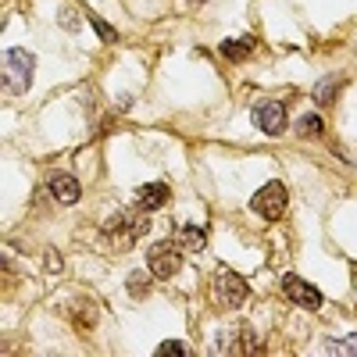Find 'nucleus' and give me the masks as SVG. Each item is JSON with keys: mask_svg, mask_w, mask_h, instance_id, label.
Here are the masks:
<instances>
[{"mask_svg": "<svg viewBox=\"0 0 357 357\" xmlns=\"http://www.w3.org/2000/svg\"><path fill=\"white\" fill-rule=\"evenodd\" d=\"M33 72H36V57L29 50H8L4 54V89L8 93H25L33 86Z\"/></svg>", "mask_w": 357, "mask_h": 357, "instance_id": "nucleus-1", "label": "nucleus"}, {"mask_svg": "<svg viewBox=\"0 0 357 357\" xmlns=\"http://www.w3.org/2000/svg\"><path fill=\"white\" fill-rule=\"evenodd\" d=\"M146 268H151V275H158V279H172L178 268H183V247L175 240H161L158 247H151V254H146Z\"/></svg>", "mask_w": 357, "mask_h": 357, "instance_id": "nucleus-2", "label": "nucleus"}, {"mask_svg": "<svg viewBox=\"0 0 357 357\" xmlns=\"http://www.w3.org/2000/svg\"><path fill=\"white\" fill-rule=\"evenodd\" d=\"M250 207H254L261 218H268V222L282 218V211H286V190H282V183H268V186H261V190L254 193Z\"/></svg>", "mask_w": 357, "mask_h": 357, "instance_id": "nucleus-3", "label": "nucleus"}, {"mask_svg": "<svg viewBox=\"0 0 357 357\" xmlns=\"http://www.w3.org/2000/svg\"><path fill=\"white\" fill-rule=\"evenodd\" d=\"M151 229V222H146V215H118V218H111L107 225H104V236L107 240H118V243H132V240H139V236Z\"/></svg>", "mask_w": 357, "mask_h": 357, "instance_id": "nucleus-4", "label": "nucleus"}, {"mask_svg": "<svg viewBox=\"0 0 357 357\" xmlns=\"http://www.w3.org/2000/svg\"><path fill=\"white\" fill-rule=\"evenodd\" d=\"M215 293H218V301L225 304V307H240L243 301H247V282L240 279V275H232L229 268H222L218 272V286H215Z\"/></svg>", "mask_w": 357, "mask_h": 357, "instance_id": "nucleus-5", "label": "nucleus"}, {"mask_svg": "<svg viewBox=\"0 0 357 357\" xmlns=\"http://www.w3.org/2000/svg\"><path fill=\"white\" fill-rule=\"evenodd\" d=\"M282 289H286V296L293 304H301V307H307V311H318L321 307V293L311 286V282H304L301 275H286L282 279Z\"/></svg>", "mask_w": 357, "mask_h": 357, "instance_id": "nucleus-6", "label": "nucleus"}, {"mask_svg": "<svg viewBox=\"0 0 357 357\" xmlns=\"http://www.w3.org/2000/svg\"><path fill=\"white\" fill-rule=\"evenodd\" d=\"M254 122H257L261 132L279 136V132L286 129V107H282L279 100H268V104H261V107L254 111Z\"/></svg>", "mask_w": 357, "mask_h": 357, "instance_id": "nucleus-7", "label": "nucleus"}, {"mask_svg": "<svg viewBox=\"0 0 357 357\" xmlns=\"http://www.w3.org/2000/svg\"><path fill=\"white\" fill-rule=\"evenodd\" d=\"M50 197H54L57 204H75V200L82 197V186L75 183L72 175L57 172V175H50Z\"/></svg>", "mask_w": 357, "mask_h": 357, "instance_id": "nucleus-8", "label": "nucleus"}, {"mask_svg": "<svg viewBox=\"0 0 357 357\" xmlns=\"http://www.w3.org/2000/svg\"><path fill=\"white\" fill-rule=\"evenodd\" d=\"M136 200H139L143 211H158V207H165L172 200V190L165 183H146V186L136 190Z\"/></svg>", "mask_w": 357, "mask_h": 357, "instance_id": "nucleus-9", "label": "nucleus"}, {"mask_svg": "<svg viewBox=\"0 0 357 357\" xmlns=\"http://www.w3.org/2000/svg\"><path fill=\"white\" fill-rule=\"evenodd\" d=\"M175 243L183 247V250H204L207 236H204L200 225H183V229H175Z\"/></svg>", "mask_w": 357, "mask_h": 357, "instance_id": "nucleus-10", "label": "nucleus"}, {"mask_svg": "<svg viewBox=\"0 0 357 357\" xmlns=\"http://www.w3.org/2000/svg\"><path fill=\"white\" fill-rule=\"evenodd\" d=\"M254 50V40L247 36V40H225L222 43V54L229 57V61H243V57Z\"/></svg>", "mask_w": 357, "mask_h": 357, "instance_id": "nucleus-11", "label": "nucleus"}, {"mask_svg": "<svg viewBox=\"0 0 357 357\" xmlns=\"http://www.w3.org/2000/svg\"><path fill=\"white\" fill-rule=\"evenodd\" d=\"M296 132H301V136H321V132H325L321 114H304V118H301V126H296Z\"/></svg>", "mask_w": 357, "mask_h": 357, "instance_id": "nucleus-12", "label": "nucleus"}, {"mask_svg": "<svg viewBox=\"0 0 357 357\" xmlns=\"http://www.w3.org/2000/svg\"><path fill=\"white\" fill-rule=\"evenodd\" d=\"M333 97H336V79H321L318 89H314V100L325 104V100H333Z\"/></svg>", "mask_w": 357, "mask_h": 357, "instance_id": "nucleus-13", "label": "nucleus"}, {"mask_svg": "<svg viewBox=\"0 0 357 357\" xmlns=\"http://www.w3.org/2000/svg\"><path fill=\"white\" fill-rule=\"evenodd\" d=\"M186 354V343H178V340H168L158 347V357H183Z\"/></svg>", "mask_w": 357, "mask_h": 357, "instance_id": "nucleus-14", "label": "nucleus"}, {"mask_svg": "<svg viewBox=\"0 0 357 357\" xmlns=\"http://www.w3.org/2000/svg\"><path fill=\"white\" fill-rule=\"evenodd\" d=\"M329 354H357V336H347L340 343H329Z\"/></svg>", "mask_w": 357, "mask_h": 357, "instance_id": "nucleus-15", "label": "nucleus"}, {"mask_svg": "<svg viewBox=\"0 0 357 357\" xmlns=\"http://www.w3.org/2000/svg\"><path fill=\"white\" fill-rule=\"evenodd\" d=\"M93 29H97V33H100V36H104V40H111V43H114V40H118V36H114V29H107V25H104V22H100V18H93Z\"/></svg>", "mask_w": 357, "mask_h": 357, "instance_id": "nucleus-16", "label": "nucleus"}, {"mask_svg": "<svg viewBox=\"0 0 357 357\" xmlns=\"http://www.w3.org/2000/svg\"><path fill=\"white\" fill-rule=\"evenodd\" d=\"M132 293H136V296H143V293H146V286H143V275H136V279H132Z\"/></svg>", "mask_w": 357, "mask_h": 357, "instance_id": "nucleus-17", "label": "nucleus"}, {"mask_svg": "<svg viewBox=\"0 0 357 357\" xmlns=\"http://www.w3.org/2000/svg\"><path fill=\"white\" fill-rule=\"evenodd\" d=\"M193 4H200V0H193Z\"/></svg>", "mask_w": 357, "mask_h": 357, "instance_id": "nucleus-18", "label": "nucleus"}]
</instances>
